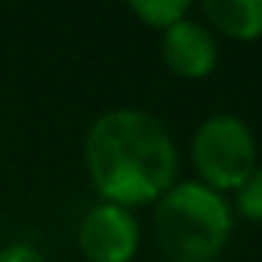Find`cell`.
<instances>
[{"mask_svg": "<svg viewBox=\"0 0 262 262\" xmlns=\"http://www.w3.org/2000/svg\"><path fill=\"white\" fill-rule=\"evenodd\" d=\"M86 173L108 204L133 210L158 204L179 173V155L170 129L148 111L111 108L102 111L83 139Z\"/></svg>", "mask_w": 262, "mask_h": 262, "instance_id": "obj_1", "label": "cell"}, {"mask_svg": "<svg viewBox=\"0 0 262 262\" xmlns=\"http://www.w3.org/2000/svg\"><path fill=\"white\" fill-rule=\"evenodd\" d=\"M231 207L225 194L188 179L155 204V241L170 262H213L231 241Z\"/></svg>", "mask_w": 262, "mask_h": 262, "instance_id": "obj_2", "label": "cell"}, {"mask_svg": "<svg viewBox=\"0 0 262 262\" xmlns=\"http://www.w3.org/2000/svg\"><path fill=\"white\" fill-rule=\"evenodd\" d=\"M191 164L198 170V182L213 191H237L250 173L256 170V136L244 117L237 114H213L191 136Z\"/></svg>", "mask_w": 262, "mask_h": 262, "instance_id": "obj_3", "label": "cell"}, {"mask_svg": "<svg viewBox=\"0 0 262 262\" xmlns=\"http://www.w3.org/2000/svg\"><path fill=\"white\" fill-rule=\"evenodd\" d=\"M142 231L133 210L99 201L77 225V247L90 262H129L139 250Z\"/></svg>", "mask_w": 262, "mask_h": 262, "instance_id": "obj_4", "label": "cell"}, {"mask_svg": "<svg viewBox=\"0 0 262 262\" xmlns=\"http://www.w3.org/2000/svg\"><path fill=\"white\" fill-rule=\"evenodd\" d=\"M161 59L176 77L201 80L216 71L219 43L207 25H201L194 19H182L161 34Z\"/></svg>", "mask_w": 262, "mask_h": 262, "instance_id": "obj_5", "label": "cell"}, {"mask_svg": "<svg viewBox=\"0 0 262 262\" xmlns=\"http://www.w3.org/2000/svg\"><path fill=\"white\" fill-rule=\"evenodd\" d=\"M201 13L234 40L262 37V0H204Z\"/></svg>", "mask_w": 262, "mask_h": 262, "instance_id": "obj_6", "label": "cell"}, {"mask_svg": "<svg viewBox=\"0 0 262 262\" xmlns=\"http://www.w3.org/2000/svg\"><path fill=\"white\" fill-rule=\"evenodd\" d=\"M129 10H133V16H139L148 28L167 31L170 25L188 19L191 4H188V0H133Z\"/></svg>", "mask_w": 262, "mask_h": 262, "instance_id": "obj_7", "label": "cell"}, {"mask_svg": "<svg viewBox=\"0 0 262 262\" xmlns=\"http://www.w3.org/2000/svg\"><path fill=\"white\" fill-rule=\"evenodd\" d=\"M234 201H237L241 216H247L253 222H262V167H256L250 173V179L234 191Z\"/></svg>", "mask_w": 262, "mask_h": 262, "instance_id": "obj_8", "label": "cell"}, {"mask_svg": "<svg viewBox=\"0 0 262 262\" xmlns=\"http://www.w3.org/2000/svg\"><path fill=\"white\" fill-rule=\"evenodd\" d=\"M0 262H47V259L31 244H10V247H0Z\"/></svg>", "mask_w": 262, "mask_h": 262, "instance_id": "obj_9", "label": "cell"}]
</instances>
